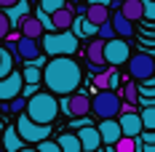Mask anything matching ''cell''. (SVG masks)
I'll return each mask as SVG.
<instances>
[{
    "mask_svg": "<svg viewBox=\"0 0 155 152\" xmlns=\"http://www.w3.org/2000/svg\"><path fill=\"white\" fill-rule=\"evenodd\" d=\"M43 83L54 96H72L83 83V70L72 56H56V59H48L43 70Z\"/></svg>",
    "mask_w": 155,
    "mask_h": 152,
    "instance_id": "obj_1",
    "label": "cell"
},
{
    "mask_svg": "<svg viewBox=\"0 0 155 152\" xmlns=\"http://www.w3.org/2000/svg\"><path fill=\"white\" fill-rule=\"evenodd\" d=\"M59 109H62V104L56 102V96L51 91H40L35 93L30 102H27V118H30L32 123H38V125H51V123L56 120V115H59Z\"/></svg>",
    "mask_w": 155,
    "mask_h": 152,
    "instance_id": "obj_2",
    "label": "cell"
},
{
    "mask_svg": "<svg viewBox=\"0 0 155 152\" xmlns=\"http://www.w3.org/2000/svg\"><path fill=\"white\" fill-rule=\"evenodd\" d=\"M43 53L56 59V56H75L78 53V37L72 32H48L43 37Z\"/></svg>",
    "mask_w": 155,
    "mask_h": 152,
    "instance_id": "obj_3",
    "label": "cell"
},
{
    "mask_svg": "<svg viewBox=\"0 0 155 152\" xmlns=\"http://www.w3.org/2000/svg\"><path fill=\"white\" fill-rule=\"evenodd\" d=\"M120 109H123V96L115 91H96V96L91 99V112L99 120H115Z\"/></svg>",
    "mask_w": 155,
    "mask_h": 152,
    "instance_id": "obj_4",
    "label": "cell"
},
{
    "mask_svg": "<svg viewBox=\"0 0 155 152\" xmlns=\"http://www.w3.org/2000/svg\"><path fill=\"white\" fill-rule=\"evenodd\" d=\"M16 131H19V136L24 139V144H35V147L40 141H48V136H51V125H38L27 115L16 118Z\"/></svg>",
    "mask_w": 155,
    "mask_h": 152,
    "instance_id": "obj_5",
    "label": "cell"
},
{
    "mask_svg": "<svg viewBox=\"0 0 155 152\" xmlns=\"http://www.w3.org/2000/svg\"><path fill=\"white\" fill-rule=\"evenodd\" d=\"M128 75H131V80H142V83L153 80L155 77V59L150 53H134L131 61H128Z\"/></svg>",
    "mask_w": 155,
    "mask_h": 152,
    "instance_id": "obj_6",
    "label": "cell"
},
{
    "mask_svg": "<svg viewBox=\"0 0 155 152\" xmlns=\"http://www.w3.org/2000/svg\"><path fill=\"white\" fill-rule=\"evenodd\" d=\"M104 61H107V67H115V70L120 64H126V61H131V48H128V43L120 40V37L104 43Z\"/></svg>",
    "mask_w": 155,
    "mask_h": 152,
    "instance_id": "obj_7",
    "label": "cell"
},
{
    "mask_svg": "<svg viewBox=\"0 0 155 152\" xmlns=\"http://www.w3.org/2000/svg\"><path fill=\"white\" fill-rule=\"evenodd\" d=\"M62 109L72 118V120H78V118H86L88 112H91V96H86V93H72V96H67L62 102Z\"/></svg>",
    "mask_w": 155,
    "mask_h": 152,
    "instance_id": "obj_8",
    "label": "cell"
},
{
    "mask_svg": "<svg viewBox=\"0 0 155 152\" xmlns=\"http://www.w3.org/2000/svg\"><path fill=\"white\" fill-rule=\"evenodd\" d=\"M24 75L16 70L14 75H8L5 80H0V102H14V99H19L21 96V91H24Z\"/></svg>",
    "mask_w": 155,
    "mask_h": 152,
    "instance_id": "obj_9",
    "label": "cell"
},
{
    "mask_svg": "<svg viewBox=\"0 0 155 152\" xmlns=\"http://www.w3.org/2000/svg\"><path fill=\"white\" fill-rule=\"evenodd\" d=\"M118 123H120L123 136H128V139H139L142 134H144V123H142L139 112H120Z\"/></svg>",
    "mask_w": 155,
    "mask_h": 152,
    "instance_id": "obj_10",
    "label": "cell"
},
{
    "mask_svg": "<svg viewBox=\"0 0 155 152\" xmlns=\"http://www.w3.org/2000/svg\"><path fill=\"white\" fill-rule=\"evenodd\" d=\"M86 59H88V64L96 70V75L104 72V70H107V61H104V40H91L88 48H86Z\"/></svg>",
    "mask_w": 155,
    "mask_h": 152,
    "instance_id": "obj_11",
    "label": "cell"
},
{
    "mask_svg": "<svg viewBox=\"0 0 155 152\" xmlns=\"http://www.w3.org/2000/svg\"><path fill=\"white\" fill-rule=\"evenodd\" d=\"M96 128H99V134H102V144H104V147H115V144L123 139V131H120V123L118 120H102Z\"/></svg>",
    "mask_w": 155,
    "mask_h": 152,
    "instance_id": "obj_12",
    "label": "cell"
},
{
    "mask_svg": "<svg viewBox=\"0 0 155 152\" xmlns=\"http://www.w3.org/2000/svg\"><path fill=\"white\" fill-rule=\"evenodd\" d=\"M16 56H19V59H24L27 64H35V61L40 59V46H38V40L19 37V43H16Z\"/></svg>",
    "mask_w": 155,
    "mask_h": 152,
    "instance_id": "obj_13",
    "label": "cell"
},
{
    "mask_svg": "<svg viewBox=\"0 0 155 152\" xmlns=\"http://www.w3.org/2000/svg\"><path fill=\"white\" fill-rule=\"evenodd\" d=\"M78 139H80V144H83V152H96V150H102V134H99V128H96V125L80 128V131H78Z\"/></svg>",
    "mask_w": 155,
    "mask_h": 152,
    "instance_id": "obj_14",
    "label": "cell"
},
{
    "mask_svg": "<svg viewBox=\"0 0 155 152\" xmlns=\"http://www.w3.org/2000/svg\"><path fill=\"white\" fill-rule=\"evenodd\" d=\"M19 32H21V37H30V40H43L46 37V27L40 24L38 16H32V14L19 24Z\"/></svg>",
    "mask_w": 155,
    "mask_h": 152,
    "instance_id": "obj_15",
    "label": "cell"
},
{
    "mask_svg": "<svg viewBox=\"0 0 155 152\" xmlns=\"http://www.w3.org/2000/svg\"><path fill=\"white\" fill-rule=\"evenodd\" d=\"M51 21H54V32H70L72 24H75V14L70 8H62V11H56L51 16Z\"/></svg>",
    "mask_w": 155,
    "mask_h": 152,
    "instance_id": "obj_16",
    "label": "cell"
},
{
    "mask_svg": "<svg viewBox=\"0 0 155 152\" xmlns=\"http://www.w3.org/2000/svg\"><path fill=\"white\" fill-rule=\"evenodd\" d=\"M110 21H112V30H115V35H118L120 40H123V37H131V35H134V21H128V19H126V16L120 14V11L110 16Z\"/></svg>",
    "mask_w": 155,
    "mask_h": 152,
    "instance_id": "obj_17",
    "label": "cell"
},
{
    "mask_svg": "<svg viewBox=\"0 0 155 152\" xmlns=\"http://www.w3.org/2000/svg\"><path fill=\"white\" fill-rule=\"evenodd\" d=\"M118 11H120L128 21H137V19H144V3H142V0H123Z\"/></svg>",
    "mask_w": 155,
    "mask_h": 152,
    "instance_id": "obj_18",
    "label": "cell"
},
{
    "mask_svg": "<svg viewBox=\"0 0 155 152\" xmlns=\"http://www.w3.org/2000/svg\"><path fill=\"white\" fill-rule=\"evenodd\" d=\"M3 147L8 152H21L27 144H24V139L19 136V131H16L14 125H8V128L3 131Z\"/></svg>",
    "mask_w": 155,
    "mask_h": 152,
    "instance_id": "obj_19",
    "label": "cell"
},
{
    "mask_svg": "<svg viewBox=\"0 0 155 152\" xmlns=\"http://www.w3.org/2000/svg\"><path fill=\"white\" fill-rule=\"evenodd\" d=\"M5 16L11 19V27L16 30V27H19V24H21L27 16H30V0H21V3H16L14 8H8V11H5Z\"/></svg>",
    "mask_w": 155,
    "mask_h": 152,
    "instance_id": "obj_20",
    "label": "cell"
},
{
    "mask_svg": "<svg viewBox=\"0 0 155 152\" xmlns=\"http://www.w3.org/2000/svg\"><path fill=\"white\" fill-rule=\"evenodd\" d=\"M86 19L96 24V27H102V24H107L110 21V8L107 5H88L86 8Z\"/></svg>",
    "mask_w": 155,
    "mask_h": 152,
    "instance_id": "obj_21",
    "label": "cell"
},
{
    "mask_svg": "<svg viewBox=\"0 0 155 152\" xmlns=\"http://www.w3.org/2000/svg\"><path fill=\"white\" fill-rule=\"evenodd\" d=\"M56 144L62 147V152H83V144H80L78 134H70V131L56 139Z\"/></svg>",
    "mask_w": 155,
    "mask_h": 152,
    "instance_id": "obj_22",
    "label": "cell"
},
{
    "mask_svg": "<svg viewBox=\"0 0 155 152\" xmlns=\"http://www.w3.org/2000/svg\"><path fill=\"white\" fill-rule=\"evenodd\" d=\"M14 53L8 48H0V80H5L8 75H14Z\"/></svg>",
    "mask_w": 155,
    "mask_h": 152,
    "instance_id": "obj_23",
    "label": "cell"
},
{
    "mask_svg": "<svg viewBox=\"0 0 155 152\" xmlns=\"http://www.w3.org/2000/svg\"><path fill=\"white\" fill-rule=\"evenodd\" d=\"M120 96H123L126 104H139V86H137V80H126Z\"/></svg>",
    "mask_w": 155,
    "mask_h": 152,
    "instance_id": "obj_24",
    "label": "cell"
},
{
    "mask_svg": "<svg viewBox=\"0 0 155 152\" xmlns=\"http://www.w3.org/2000/svg\"><path fill=\"white\" fill-rule=\"evenodd\" d=\"M21 75H24V83H27V86H38V83H43V70L35 67V64H27V67L21 70Z\"/></svg>",
    "mask_w": 155,
    "mask_h": 152,
    "instance_id": "obj_25",
    "label": "cell"
},
{
    "mask_svg": "<svg viewBox=\"0 0 155 152\" xmlns=\"http://www.w3.org/2000/svg\"><path fill=\"white\" fill-rule=\"evenodd\" d=\"M38 8H40L43 14L54 16L56 11H62V8H67V3H64V0H40V3H38Z\"/></svg>",
    "mask_w": 155,
    "mask_h": 152,
    "instance_id": "obj_26",
    "label": "cell"
},
{
    "mask_svg": "<svg viewBox=\"0 0 155 152\" xmlns=\"http://www.w3.org/2000/svg\"><path fill=\"white\" fill-rule=\"evenodd\" d=\"M115 152H139V141H137V139L123 136L118 144H115Z\"/></svg>",
    "mask_w": 155,
    "mask_h": 152,
    "instance_id": "obj_27",
    "label": "cell"
},
{
    "mask_svg": "<svg viewBox=\"0 0 155 152\" xmlns=\"http://www.w3.org/2000/svg\"><path fill=\"white\" fill-rule=\"evenodd\" d=\"M139 115H142V123H144V131H155V107H144Z\"/></svg>",
    "mask_w": 155,
    "mask_h": 152,
    "instance_id": "obj_28",
    "label": "cell"
},
{
    "mask_svg": "<svg viewBox=\"0 0 155 152\" xmlns=\"http://www.w3.org/2000/svg\"><path fill=\"white\" fill-rule=\"evenodd\" d=\"M99 40H104V43H110V40H115L118 35H115V30H112V21H107V24H102L99 27V35H96Z\"/></svg>",
    "mask_w": 155,
    "mask_h": 152,
    "instance_id": "obj_29",
    "label": "cell"
},
{
    "mask_svg": "<svg viewBox=\"0 0 155 152\" xmlns=\"http://www.w3.org/2000/svg\"><path fill=\"white\" fill-rule=\"evenodd\" d=\"M11 19L5 16V11H0V40H5V37H11Z\"/></svg>",
    "mask_w": 155,
    "mask_h": 152,
    "instance_id": "obj_30",
    "label": "cell"
},
{
    "mask_svg": "<svg viewBox=\"0 0 155 152\" xmlns=\"http://www.w3.org/2000/svg\"><path fill=\"white\" fill-rule=\"evenodd\" d=\"M27 102H30V99L19 96V99H14V102H8V109L16 112V115H24V112H27Z\"/></svg>",
    "mask_w": 155,
    "mask_h": 152,
    "instance_id": "obj_31",
    "label": "cell"
},
{
    "mask_svg": "<svg viewBox=\"0 0 155 152\" xmlns=\"http://www.w3.org/2000/svg\"><path fill=\"white\" fill-rule=\"evenodd\" d=\"M35 150H38V152H62V147H59L56 141H51V139H48V141H40Z\"/></svg>",
    "mask_w": 155,
    "mask_h": 152,
    "instance_id": "obj_32",
    "label": "cell"
},
{
    "mask_svg": "<svg viewBox=\"0 0 155 152\" xmlns=\"http://www.w3.org/2000/svg\"><path fill=\"white\" fill-rule=\"evenodd\" d=\"M70 125L80 131V128H88V125H91V120H88V118H78V120H72V123H70Z\"/></svg>",
    "mask_w": 155,
    "mask_h": 152,
    "instance_id": "obj_33",
    "label": "cell"
},
{
    "mask_svg": "<svg viewBox=\"0 0 155 152\" xmlns=\"http://www.w3.org/2000/svg\"><path fill=\"white\" fill-rule=\"evenodd\" d=\"M139 141L142 144H155V131H144V134L139 136Z\"/></svg>",
    "mask_w": 155,
    "mask_h": 152,
    "instance_id": "obj_34",
    "label": "cell"
},
{
    "mask_svg": "<svg viewBox=\"0 0 155 152\" xmlns=\"http://www.w3.org/2000/svg\"><path fill=\"white\" fill-rule=\"evenodd\" d=\"M144 19H155V3H144Z\"/></svg>",
    "mask_w": 155,
    "mask_h": 152,
    "instance_id": "obj_35",
    "label": "cell"
},
{
    "mask_svg": "<svg viewBox=\"0 0 155 152\" xmlns=\"http://www.w3.org/2000/svg\"><path fill=\"white\" fill-rule=\"evenodd\" d=\"M35 93H40V91H38V86H24V91H21V96H24V99H32Z\"/></svg>",
    "mask_w": 155,
    "mask_h": 152,
    "instance_id": "obj_36",
    "label": "cell"
},
{
    "mask_svg": "<svg viewBox=\"0 0 155 152\" xmlns=\"http://www.w3.org/2000/svg\"><path fill=\"white\" fill-rule=\"evenodd\" d=\"M16 3H21V0H0V8H5V11H8V8H14Z\"/></svg>",
    "mask_w": 155,
    "mask_h": 152,
    "instance_id": "obj_37",
    "label": "cell"
},
{
    "mask_svg": "<svg viewBox=\"0 0 155 152\" xmlns=\"http://www.w3.org/2000/svg\"><path fill=\"white\" fill-rule=\"evenodd\" d=\"M110 3L112 0H88V5H107V8H110Z\"/></svg>",
    "mask_w": 155,
    "mask_h": 152,
    "instance_id": "obj_38",
    "label": "cell"
},
{
    "mask_svg": "<svg viewBox=\"0 0 155 152\" xmlns=\"http://www.w3.org/2000/svg\"><path fill=\"white\" fill-rule=\"evenodd\" d=\"M21 152H38V150H35V147H24Z\"/></svg>",
    "mask_w": 155,
    "mask_h": 152,
    "instance_id": "obj_39",
    "label": "cell"
},
{
    "mask_svg": "<svg viewBox=\"0 0 155 152\" xmlns=\"http://www.w3.org/2000/svg\"><path fill=\"white\" fill-rule=\"evenodd\" d=\"M104 152H115V147H104Z\"/></svg>",
    "mask_w": 155,
    "mask_h": 152,
    "instance_id": "obj_40",
    "label": "cell"
},
{
    "mask_svg": "<svg viewBox=\"0 0 155 152\" xmlns=\"http://www.w3.org/2000/svg\"><path fill=\"white\" fill-rule=\"evenodd\" d=\"M30 3H40V0H30Z\"/></svg>",
    "mask_w": 155,
    "mask_h": 152,
    "instance_id": "obj_41",
    "label": "cell"
},
{
    "mask_svg": "<svg viewBox=\"0 0 155 152\" xmlns=\"http://www.w3.org/2000/svg\"><path fill=\"white\" fill-rule=\"evenodd\" d=\"M96 152H104V147H102V150H96Z\"/></svg>",
    "mask_w": 155,
    "mask_h": 152,
    "instance_id": "obj_42",
    "label": "cell"
}]
</instances>
